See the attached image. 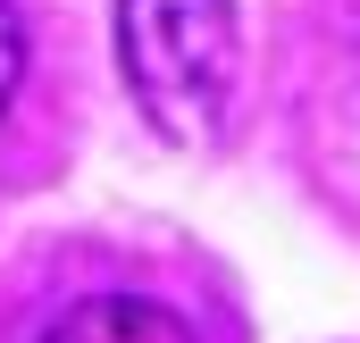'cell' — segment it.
<instances>
[{
  "instance_id": "cell-2",
  "label": "cell",
  "mask_w": 360,
  "mask_h": 343,
  "mask_svg": "<svg viewBox=\"0 0 360 343\" xmlns=\"http://www.w3.org/2000/svg\"><path fill=\"white\" fill-rule=\"evenodd\" d=\"M42 343H193L176 310L143 302V293H92L76 310H59V327Z\"/></svg>"
},
{
  "instance_id": "cell-3",
  "label": "cell",
  "mask_w": 360,
  "mask_h": 343,
  "mask_svg": "<svg viewBox=\"0 0 360 343\" xmlns=\"http://www.w3.org/2000/svg\"><path fill=\"white\" fill-rule=\"evenodd\" d=\"M17 76H25V34H17V8L0 0V109L17 101Z\"/></svg>"
},
{
  "instance_id": "cell-1",
  "label": "cell",
  "mask_w": 360,
  "mask_h": 343,
  "mask_svg": "<svg viewBox=\"0 0 360 343\" xmlns=\"http://www.w3.org/2000/svg\"><path fill=\"white\" fill-rule=\"evenodd\" d=\"M117 59L143 117L201 151L235 101V0H117Z\"/></svg>"
}]
</instances>
